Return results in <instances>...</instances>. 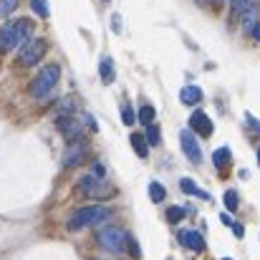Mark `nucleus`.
Listing matches in <instances>:
<instances>
[{"label": "nucleus", "instance_id": "nucleus-1", "mask_svg": "<svg viewBox=\"0 0 260 260\" xmlns=\"http://www.w3.org/2000/svg\"><path fill=\"white\" fill-rule=\"evenodd\" d=\"M30 33H33V23L28 18H18V20H10L0 28V53H8L13 48H20L23 43L30 41Z\"/></svg>", "mask_w": 260, "mask_h": 260}, {"label": "nucleus", "instance_id": "nucleus-2", "mask_svg": "<svg viewBox=\"0 0 260 260\" xmlns=\"http://www.w3.org/2000/svg\"><path fill=\"white\" fill-rule=\"evenodd\" d=\"M111 217V210L104 207V205H91V207H81L76 210L71 217H69V230L76 233V230H84L88 225H99V222H106Z\"/></svg>", "mask_w": 260, "mask_h": 260}, {"label": "nucleus", "instance_id": "nucleus-3", "mask_svg": "<svg viewBox=\"0 0 260 260\" xmlns=\"http://www.w3.org/2000/svg\"><path fill=\"white\" fill-rule=\"evenodd\" d=\"M58 79H61V69H58V63H48V66H43L41 71H38V76L30 81V96L33 99H46L56 84H58Z\"/></svg>", "mask_w": 260, "mask_h": 260}, {"label": "nucleus", "instance_id": "nucleus-4", "mask_svg": "<svg viewBox=\"0 0 260 260\" xmlns=\"http://www.w3.org/2000/svg\"><path fill=\"white\" fill-rule=\"evenodd\" d=\"M126 233L116 225H104L99 233H96V240L99 245L106 250V253H124L126 250Z\"/></svg>", "mask_w": 260, "mask_h": 260}, {"label": "nucleus", "instance_id": "nucleus-5", "mask_svg": "<svg viewBox=\"0 0 260 260\" xmlns=\"http://www.w3.org/2000/svg\"><path fill=\"white\" fill-rule=\"evenodd\" d=\"M79 189L86 197H91V200H106V197H114L116 194V189L109 182H104L101 177H84L79 182Z\"/></svg>", "mask_w": 260, "mask_h": 260}, {"label": "nucleus", "instance_id": "nucleus-6", "mask_svg": "<svg viewBox=\"0 0 260 260\" xmlns=\"http://www.w3.org/2000/svg\"><path fill=\"white\" fill-rule=\"evenodd\" d=\"M43 56H46V41H43V38H30L28 43H23V46L18 48V61H20V66H36Z\"/></svg>", "mask_w": 260, "mask_h": 260}, {"label": "nucleus", "instance_id": "nucleus-7", "mask_svg": "<svg viewBox=\"0 0 260 260\" xmlns=\"http://www.w3.org/2000/svg\"><path fill=\"white\" fill-rule=\"evenodd\" d=\"M88 152H91V149H88V144L84 139L69 144V149H66V154H63V170H74V167L84 165L88 159Z\"/></svg>", "mask_w": 260, "mask_h": 260}, {"label": "nucleus", "instance_id": "nucleus-8", "mask_svg": "<svg viewBox=\"0 0 260 260\" xmlns=\"http://www.w3.org/2000/svg\"><path fill=\"white\" fill-rule=\"evenodd\" d=\"M179 142H182V152L187 154V159H189L192 165H200V162H202V149H200L197 137H194L189 129H184V132H179Z\"/></svg>", "mask_w": 260, "mask_h": 260}, {"label": "nucleus", "instance_id": "nucleus-9", "mask_svg": "<svg viewBox=\"0 0 260 260\" xmlns=\"http://www.w3.org/2000/svg\"><path fill=\"white\" fill-rule=\"evenodd\" d=\"M58 129H61V134L66 137V142L74 144V142L81 139L84 121H79V116H58Z\"/></svg>", "mask_w": 260, "mask_h": 260}, {"label": "nucleus", "instance_id": "nucleus-10", "mask_svg": "<svg viewBox=\"0 0 260 260\" xmlns=\"http://www.w3.org/2000/svg\"><path fill=\"white\" fill-rule=\"evenodd\" d=\"M189 132L192 134H200V137H210L212 134V121L205 111H194L189 116Z\"/></svg>", "mask_w": 260, "mask_h": 260}, {"label": "nucleus", "instance_id": "nucleus-11", "mask_svg": "<svg viewBox=\"0 0 260 260\" xmlns=\"http://www.w3.org/2000/svg\"><path fill=\"white\" fill-rule=\"evenodd\" d=\"M179 243L184 248L194 250V253H202L205 250V238L200 233H194V230H179Z\"/></svg>", "mask_w": 260, "mask_h": 260}, {"label": "nucleus", "instance_id": "nucleus-12", "mask_svg": "<svg viewBox=\"0 0 260 260\" xmlns=\"http://www.w3.org/2000/svg\"><path fill=\"white\" fill-rule=\"evenodd\" d=\"M179 101L187 104V106L200 104V101H202V88L200 86H184L182 91H179Z\"/></svg>", "mask_w": 260, "mask_h": 260}, {"label": "nucleus", "instance_id": "nucleus-13", "mask_svg": "<svg viewBox=\"0 0 260 260\" xmlns=\"http://www.w3.org/2000/svg\"><path fill=\"white\" fill-rule=\"evenodd\" d=\"M212 162H215V167H217V170H228V167H230V162H233V154H230V149H228V147H220V149H215V154H212Z\"/></svg>", "mask_w": 260, "mask_h": 260}, {"label": "nucleus", "instance_id": "nucleus-14", "mask_svg": "<svg viewBox=\"0 0 260 260\" xmlns=\"http://www.w3.org/2000/svg\"><path fill=\"white\" fill-rule=\"evenodd\" d=\"M258 8V0H233V18H243L248 10H255Z\"/></svg>", "mask_w": 260, "mask_h": 260}, {"label": "nucleus", "instance_id": "nucleus-15", "mask_svg": "<svg viewBox=\"0 0 260 260\" xmlns=\"http://www.w3.org/2000/svg\"><path fill=\"white\" fill-rule=\"evenodd\" d=\"M99 74H101V81H104V84H114V61H111L109 56L101 58V63H99Z\"/></svg>", "mask_w": 260, "mask_h": 260}, {"label": "nucleus", "instance_id": "nucleus-16", "mask_svg": "<svg viewBox=\"0 0 260 260\" xmlns=\"http://www.w3.org/2000/svg\"><path fill=\"white\" fill-rule=\"evenodd\" d=\"M179 187H182V192L184 194H192V197H202V200H210V194L207 192H202L189 177H184V179H179Z\"/></svg>", "mask_w": 260, "mask_h": 260}, {"label": "nucleus", "instance_id": "nucleus-17", "mask_svg": "<svg viewBox=\"0 0 260 260\" xmlns=\"http://www.w3.org/2000/svg\"><path fill=\"white\" fill-rule=\"evenodd\" d=\"M129 142H132V149H134V152H137L142 159L149 154V144H147L144 134H132V139H129Z\"/></svg>", "mask_w": 260, "mask_h": 260}, {"label": "nucleus", "instance_id": "nucleus-18", "mask_svg": "<svg viewBox=\"0 0 260 260\" xmlns=\"http://www.w3.org/2000/svg\"><path fill=\"white\" fill-rule=\"evenodd\" d=\"M76 96H69V99H63L61 104H58V116H74V111H76Z\"/></svg>", "mask_w": 260, "mask_h": 260}, {"label": "nucleus", "instance_id": "nucleus-19", "mask_svg": "<svg viewBox=\"0 0 260 260\" xmlns=\"http://www.w3.org/2000/svg\"><path fill=\"white\" fill-rule=\"evenodd\" d=\"M144 139H147L149 147H159V142H162V132H159V126H157V124H149Z\"/></svg>", "mask_w": 260, "mask_h": 260}, {"label": "nucleus", "instance_id": "nucleus-20", "mask_svg": "<svg viewBox=\"0 0 260 260\" xmlns=\"http://www.w3.org/2000/svg\"><path fill=\"white\" fill-rule=\"evenodd\" d=\"M149 197H152V202H165L167 189H165L159 182H152V184H149Z\"/></svg>", "mask_w": 260, "mask_h": 260}, {"label": "nucleus", "instance_id": "nucleus-21", "mask_svg": "<svg viewBox=\"0 0 260 260\" xmlns=\"http://www.w3.org/2000/svg\"><path fill=\"white\" fill-rule=\"evenodd\" d=\"M154 116H157L154 106H142V109H139V114H137V119H139L142 124H147V126L154 121Z\"/></svg>", "mask_w": 260, "mask_h": 260}, {"label": "nucleus", "instance_id": "nucleus-22", "mask_svg": "<svg viewBox=\"0 0 260 260\" xmlns=\"http://www.w3.org/2000/svg\"><path fill=\"white\" fill-rule=\"evenodd\" d=\"M222 200H225V207H228L230 212H235V210L240 207V197H238V192H235V189H228Z\"/></svg>", "mask_w": 260, "mask_h": 260}, {"label": "nucleus", "instance_id": "nucleus-23", "mask_svg": "<svg viewBox=\"0 0 260 260\" xmlns=\"http://www.w3.org/2000/svg\"><path fill=\"white\" fill-rule=\"evenodd\" d=\"M30 8H33V13H38L41 18H48V15H51L48 0H30Z\"/></svg>", "mask_w": 260, "mask_h": 260}, {"label": "nucleus", "instance_id": "nucleus-24", "mask_svg": "<svg viewBox=\"0 0 260 260\" xmlns=\"http://www.w3.org/2000/svg\"><path fill=\"white\" fill-rule=\"evenodd\" d=\"M15 8H18V0H0V18L10 15Z\"/></svg>", "mask_w": 260, "mask_h": 260}, {"label": "nucleus", "instance_id": "nucleus-25", "mask_svg": "<svg viewBox=\"0 0 260 260\" xmlns=\"http://www.w3.org/2000/svg\"><path fill=\"white\" fill-rule=\"evenodd\" d=\"M182 217H184V210H182V207H170V210H167V220H170L172 225L182 222Z\"/></svg>", "mask_w": 260, "mask_h": 260}, {"label": "nucleus", "instance_id": "nucleus-26", "mask_svg": "<svg viewBox=\"0 0 260 260\" xmlns=\"http://www.w3.org/2000/svg\"><path fill=\"white\" fill-rule=\"evenodd\" d=\"M121 119H124V124H126V126H132V124L137 121V116H134V111H132V106H129V104H124V106H121Z\"/></svg>", "mask_w": 260, "mask_h": 260}, {"label": "nucleus", "instance_id": "nucleus-27", "mask_svg": "<svg viewBox=\"0 0 260 260\" xmlns=\"http://www.w3.org/2000/svg\"><path fill=\"white\" fill-rule=\"evenodd\" d=\"M126 248H129V253H132V258H139V255H142V250H139V243H137V240H134L132 235L126 238Z\"/></svg>", "mask_w": 260, "mask_h": 260}, {"label": "nucleus", "instance_id": "nucleus-28", "mask_svg": "<svg viewBox=\"0 0 260 260\" xmlns=\"http://www.w3.org/2000/svg\"><path fill=\"white\" fill-rule=\"evenodd\" d=\"M245 119H248V124H250V129H255V132H258V134H260V121H258V119H255L253 114H245Z\"/></svg>", "mask_w": 260, "mask_h": 260}, {"label": "nucleus", "instance_id": "nucleus-29", "mask_svg": "<svg viewBox=\"0 0 260 260\" xmlns=\"http://www.w3.org/2000/svg\"><path fill=\"white\" fill-rule=\"evenodd\" d=\"M111 28H114V33H119V30H121V18H119V15H114V18H111Z\"/></svg>", "mask_w": 260, "mask_h": 260}, {"label": "nucleus", "instance_id": "nucleus-30", "mask_svg": "<svg viewBox=\"0 0 260 260\" xmlns=\"http://www.w3.org/2000/svg\"><path fill=\"white\" fill-rule=\"evenodd\" d=\"M230 228H233V233H235L238 238H243V235H245V228H243V225H238V222H233Z\"/></svg>", "mask_w": 260, "mask_h": 260}, {"label": "nucleus", "instance_id": "nucleus-31", "mask_svg": "<svg viewBox=\"0 0 260 260\" xmlns=\"http://www.w3.org/2000/svg\"><path fill=\"white\" fill-rule=\"evenodd\" d=\"M250 36H253L255 41H260V23H258V25H255V28H253V30H250Z\"/></svg>", "mask_w": 260, "mask_h": 260}, {"label": "nucleus", "instance_id": "nucleus-32", "mask_svg": "<svg viewBox=\"0 0 260 260\" xmlns=\"http://www.w3.org/2000/svg\"><path fill=\"white\" fill-rule=\"evenodd\" d=\"M220 220H222V222H225V225H228V228H230V225H233V220H230V215H222V217H220Z\"/></svg>", "mask_w": 260, "mask_h": 260}, {"label": "nucleus", "instance_id": "nucleus-33", "mask_svg": "<svg viewBox=\"0 0 260 260\" xmlns=\"http://www.w3.org/2000/svg\"><path fill=\"white\" fill-rule=\"evenodd\" d=\"M197 3H202V5H205V3H210V0H197Z\"/></svg>", "mask_w": 260, "mask_h": 260}, {"label": "nucleus", "instance_id": "nucleus-34", "mask_svg": "<svg viewBox=\"0 0 260 260\" xmlns=\"http://www.w3.org/2000/svg\"><path fill=\"white\" fill-rule=\"evenodd\" d=\"M258 165H260V147H258Z\"/></svg>", "mask_w": 260, "mask_h": 260}, {"label": "nucleus", "instance_id": "nucleus-35", "mask_svg": "<svg viewBox=\"0 0 260 260\" xmlns=\"http://www.w3.org/2000/svg\"><path fill=\"white\" fill-rule=\"evenodd\" d=\"M222 260H233V258H222Z\"/></svg>", "mask_w": 260, "mask_h": 260}, {"label": "nucleus", "instance_id": "nucleus-36", "mask_svg": "<svg viewBox=\"0 0 260 260\" xmlns=\"http://www.w3.org/2000/svg\"><path fill=\"white\" fill-rule=\"evenodd\" d=\"M104 3H109V0H104Z\"/></svg>", "mask_w": 260, "mask_h": 260}]
</instances>
